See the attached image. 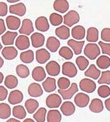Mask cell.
Returning a JSON list of instances; mask_svg holds the SVG:
<instances>
[{"label":"cell","instance_id":"6da1fadb","mask_svg":"<svg viewBox=\"0 0 110 122\" xmlns=\"http://www.w3.org/2000/svg\"><path fill=\"white\" fill-rule=\"evenodd\" d=\"M85 56L91 60H95L98 56H100V49L99 46L95 43H88L85 46L84 49Z\"/></svg>","mask_w":110,"mask_h":122},{"label":"cell","instance_id":"836d02e7","mask_svg":"<svg viewBox=\"0 0 110 122\" xmlns=\"http://www.w3.org/2000/svg\"><path fill=\"white\" fill-rule=\"evenodd\" d=\"M11 115V109L10 106L6 103L0 104V118L3 120L7 119Z\"/></svg>","mask_w":110,"mask_h":122},{"label":"cell","instance_id":"681fc988","mask_svg":"<svg viewBox=\"0 0 110 122\" xmlns=\"http://www.w3.org/2000/svg\"><path fill=\"white\" fill-rule=\"evenodd\" d=\"M8 91L5 87L0 86V101H5L8 96Z\"/></svg>","mask_w":110,"mask_h":122},{"label":"cell","instance_id":"9a60e30c","mask_svg":"<svg viewBox=\"0 0 110 122\" xmlns=\"http://www.w3.org/2000/svg\"><path fill=\"white\" fill-rule=\"evenodd\" d=\"M51 58V54L44 48L39 49L36 51V60L39 64H44Z\"/></svg>","mask_w":110,"mask_h":122},{"label":"cell","instance_id":"60d3db41","mask_svg":"<svg viewBox=\"0 0 110 122\" xmlns=\"http://www.w3.org/2000/svg\"><path fill=\"white\" fill-rule=\"evenodd\" d=\"M76 64L79 69L81 71H84L87 68L89 64V62L84 56H78L76 59Z\"/></svg>","mask_w":110,"mask_h":122},{"label":"cell","instance_id":"7402d4cb","mask_svg":"<svg viewBox=\"0 0 110 122\" xmlns=\"http://www.w3.org/2000/svg\"><path fill=\"white\" fill-rule=\"evenodd\" d=\"M18 35L16 31H6L1 36V40L5 46H10L14 43L15 39Z\"/></svg>","mask_w":110,"mask_h":122},{"label":"cell","instance_id":"277c9868","mask_svg":"<svg viewBox=\"0 0 110 122\" xmlns=\"http://www.w3.org/2000/svg\"><path fill=\"white\" fill-rule=\"evenodd\" d=\"M62 73L68 77L73 78L76 76L77 70L74 63L66 62L62 65Z\"/></svg>","mask_w":110,"mask_h":122},{"label":"cell","instance_id":"9f6ffc18","mask_svg":"<svg viewBox=\"0 0 110 122\" xmlns=\"http://www.w3.org/2000/svg\"><path fill=\"white\" fill-rule=\"evenodd\" d=\"M6 1L10 3H17V2L20 1V0H6Z\"/></svg>","mask_w":110,"mask_h":122},{"label":"cell","instance_id":"52a82bcc","mask_svg":"<svg viewBox=\"0 0 110 122\" xmlns=\"http://www.w3.org/2000/svg\"><path fill=\"white\" fill-rule=\"evenodd\" d=\"M34 31V27L32 21L29 19H25L23 20L22 24L19 30L20 34L26 36H29Z\"/></svg>","mask_w":110,"mask_h":122},{"label":"cell","instance_id":"ac0fdd59","mask_svg":"<svg viewBox=\"0 0 110 122\" xmlns=\"http://www.w3.org/2000/svg\"><path fill=\"white\" fill-rule=\"evenodd\" d=\"M84 43V41H76L74 39H70L67 42L68 45L73 49V51L74 52L75 55H79L82 52V48H83Z\"/></svg>","mask_w":110,"mask_h":122},{"label":"cell","instance_id":"b9f144b4","mask_svg":"<svg viewBox=\"0 0 110 122\" xmlns=\"http://www.w3.org/2000/svg\"><path fill=\"white\" fill-rule=\"evenodd\" d=\"M49 20L51 25L57 27L63 22V17L59 14L52 13L49 16Z\"/></svg>","mask_w":110,"mask_h":122},{"label":"cell","instance_id":"3957f363","mask_svg":"<svg viewBox=\"0 0 110 122\" xmlns=\"http://www.w3.org/2000/svg\"><path fill=\"white\" fill-rule=\"evenodd\" d=\"M79 88L81 91L87 93H92L95 91L97 86L95 81L89 78H83L79 82Z\"/></svg>","mask_w":110,"mask_h":122},{"label":"cell","instance_id":"1f68e13d","mask_svg":"<svg viewBox=\"0 0 110 122\" xmlns=\"http://www.w3.org/2000/svg\"><path fill=\"white\" fill-rule=\"evenodd\" d=\"M12 115L18 119L23 120L27 116V112L22 106H15L12 109Z\"/></svg>","mask_w":110,"mask_h":122},{"label":"cell","instance_id":"f546056e","mask_svg":"<svg viewBox=\"0 0 110 122\" xmlns=\"http://www.w3.org/2000/svg\"><path fill=\"white\" fill-rule=\"evenodd\" d=\"M86 40L90 43H95L98 40V30L95 27H90L87 31Z\"/></svg>","mask_w":110,"mask_h":122},{"label":"cell","instance_id":"f1b7e54d","mask_svg":"<svg viewBox=\"0 0 110 122\" xmlns=\"http://www.w3.org/2000/svg\"><path fill=\"white\" fill-rule=\"evenodd\" d=\"M101 71L94 64H91L87 70L84 72L85 76L91 78L94 80H97L100 76Z\"/></svg>","mask_w":110,"mask_h":122},{"label":"cell","instance_id":"30bf717a","mask_svg":"<svg viewBox=\"0 0 110 122\" xmlns=\"http://www.w3.org/2000/svg\"><path fill=\"white\" fill-rule=\"evenodd\" d=\"M15 44L17 48L20 51L26 50L30 46V41L29 38L24 35H21L17 36Z\"/></svg>","mask_w":110,"mask_h":122},{"label":"cell","instance_id":"f5cc1de1","mask_svg":"<svg viewBox=\"0 0 110 122\" xmlns=\"http://www.w3.org/2000/svg\"><path fill=\"white\" fill-rule=\"evenodd\" d=\"M6 122H20V121L15 119V118H11L6 121Z\"/></svg>","mask_w":110,"mask_h":122},{"label":"cell","instance_id":"5bb4252c","mask_svg":"<svg viewBox=\"0 0 110 122\" xmlns=\"http://www.w3.org/2000/svg\"><path fill=\"white\" fill-rule=\"evenodd\" d=\"M28 94L33 97H38L43 94V90L41 86L37 83H32L28 88Z\"/></svg>","mask_w":110,"mask_h":122},{"label":"cell","instance_id":"d6986e66","mask_svg":"<svg viewBox=\"0 0 110 122\" xmlns=\"http://www.w3.org/2000/svg\"><path fill=\"white\" fill-rule=\"evenodd\" d=\"M6 21L7 27L9 30H17L20 27V19L17 17L9 15L6 17Z\"/></svg>","mask_w":110,"mask_h":122},{"label":"cell","instance_id":"db71d44e","mask_svg":"<svg viewBox=\"0 0 110 122\" xmlns=\"http://www.w3.org/2000/svg\"><path fill=\"white\" fill-rule=\"evenodd\" d=\"M3 65H4V60L0 56V69L3 67Z\"/></svg>","mask_w":110,"mask_h":122},{"label":"cell","instance_id":"7bdbcfd3","mask_svg":"<svg viewBox=\"0 0 110 122\" xmlns=\"http://www.w3.org/2000/svg\"><path fill=\"white\" fill-rule=\"evenodd\" d=\"M98 96L102 98H106L110 95V88L106 85H101L98 89L97 91Z\"/></svg>","mask_w":110,"mask_h":122},{"label":"cell","instance_id":"4fadbf2b","mask_svg":"<svg viewBox=\"0 0 110 122\" xmlns=\"http://www.w3.org/2000/svg\"><path fill=\"white\" fill-rule=\"evenodd\" d=\"M35 27L38 31L46 32L48 31L50 28L48 19L44 16L38 17L35 21Z\"/></svg>","mask_w":110,"mask_h":122},{"label":"cell","instance_id":"f907efd6","mask_svg":"<svg viewBox=\"0 0 110 122\" xmlns=\"http://www.w3.org/2000/svg\"><path fill=\"white\" fill-rule=\"evenodd\" d=\"M6 30V26H5V23L4 20L2 19H0V35L5 33Z\"/></svg>","mask_w":110,"mask_h":122},{"label":"cell","instance_id":"f35d334b","mask_svg":"<svg viewBox=\"0 0 110 122\" xmlns=\"http://www.w3.org/2000/svg\"><path fill=\"white\" fill-rule=\"evenodd\" d=\"M59 55L66 60H70L73 58V52L68 46H63L58 51Z\"/></svg>","mask_w":110,"mask_h":122},{"label":"cell","instance_id":"bcb514c9","mask_svg":"<svg viewBox=\"0 0 110 122\" xmlns=\"http://www.w3.org/2000/svg\"><path fill=\"white\" fill-rule=\"evenodd\" d=\"M98 45L102 51V53L104 54H107L110 56V43H104L103 41L98 42Z\"/></svg>","mask_w":110,"mask_h":122},{"label":"cell","instance_id":"5b68a950","mask_svg":"<svg viewBox=\"0 0 110 122\" xmlns=\"http://www.w3.org/2000/svg\"><path fill=\"white\" fill-rule=\"evenodd\" d=\"M78 92V87L77 84L75 83H73L68 89L62 90L58 89V92L62 96V98L64 100L71 99L73 97V96Z\"/></svg>","mask_w":110,"mask_h":122},{"label":"cell","instance_id":"680465c9","mask_svg":"<svg viewBox=\"0 0 110 122\" xmlns=\"http://www.w3.org/2000/svg\"><path fill=\"white\" fill-rule=\"evenodd\" d=\"M3 48V46L1 45V41H0V51L1 50V49Z\"/></svg>","mask_w":110,"mask_h":122},{"label":"cell","instance_id":"ffe728a7","mask_svg":"<svg viewBox=\"0 0 110 122\" xmlns=\"http://www.w3.org/2000/svg\"><path fill=\"white\" fill-rule=\"evenodd\" d=\"M60 110L65 116L69 117L74 114L76 107L72 102L65 101L61 105Z\"/></svg>","mask_w":110,"mask_h":122},{"label":"cell","instance_id":"8d00e7d4","mask_svg":"<svg viewBox=\"0 0 110 122\" xmlns=\"http://www.w3.org/2000/svg\"><path fill=\"white\" fill-rule=\"evenodd\" d=\"M16 73L21 78H26L30 75V70L25 65L19 64L16 67Z\"/></svg>","mask_w":110,"mask_h":122},{"label":"cell","instance_id":"8fae6325","mask_svg":"<svg viewBox=\"0 0 110 122\" xmlns=\"http://www.w3.org/2000/svg\"><path fill=\"white\" fill-rule=\"evenodd\" d=\"M24 100L23 93L19 90H14L9 93L8 102L11 105H16L20 104Z\"/></svg>","mask_w":110,"mask_h":122},{"label":"cell","instance_id":"7dc6e473","mask_svg":"<svg viewBox=\"0 0 110 122\" xmlns=\"http://www.w3.org/2000/svg\"><path fill=\"white\" fill-rule=\"evenodd\" d=\"M101 38L103 41L110 42V28H105L101 30Z\"/></svg>","mask_w":110,"mask_h":122},{"label":"cell","instance_id":"484cf974","mask_svg":"<svg viewBox=\"0 0 110 122\" xmlns=\"http://www.w3.org/2000/svg\"><path fill=\"white\" fill-rule=\"evenodd\" d=\"M42 86L44 91L47 92H51L55 91L57 88L56 80L54 78L48 77L43 82Z\"/></svg>","mask_w":110,"mask_h":122},{"label":"cell","instance_id":"6f0895ef","mask_svg":"<svg viewBox=\"0 0 110 122\" xmlns=\"http://www.w3.org/2000/svg\"><path fill=\"white\" fill-rule=\"evenodd\" d=\"M23 122H35L33 120H32L31 118H27L25 120H24Z\"/></svg>","mask_w":110,"mask_h":122},{"label":"cell","instance_id":"c3c4849f","mask_svg":"<svg viewBox=\"0 0 110 122\" xmlns=\"http://www.w3.org/2000/svg\"><path fill=\"white\" fill-rule=\"evenodd\" d=\"M8 14V5L4 2H0V17L6 16Z\"/></svg>","mask_w":110,"mask_h":122},{"label":"cell","instance_id":"603a6c76","mask_svg":"<svg viewBox=\"0 0 110 122\" xmlns=\"http://www.w3.org/2000/svg\"><path fill=\"white\" fill-rule=\"evenodd\" d=\"M31 75L34 81L38 82L43 81L46 77V73L44 69L41 66H38L34 68L32 71Z\"/></svg>","mask_w":110,"mask_h":122},{"label":"cell","instance_id":"7c38bea8","mask_svg":"<svg viewBox=\"0 0 110 122\" xmlns=\"http://www.w3.org/2000/svg\"><path fill=\"white\" fill-rule=\"evenodd\" d=\"M27 12L25 5L22 3H19L9 6V12L20 17L25 15Z\"/></svg>","mask_w":110,"mask_h":122},{"label":"cell","instance_id":"e0dca14e","mask_svg":"<svg viewBox=\"0 0 110 122\" xmlns=\"http://www.w3.org/2000/svg\"><path fill=\"white\" fill-rule=\"evenodd\" d=\"M31 41L34 48H40L44 45L45 36L42 33L35 32L31 35Z\"/></svg>","mask_w":110,"mask_h":122},{"label":"cell","instance_id":"cb8c5ba5","mask_svg":"<svg viewBox=\"0 0 110 122\" xmlns=\"http://www.w3.org/2000/svg\"><path fill=\"white\" fill-rule=\"evenodd\" d=\"M46 45V48L51 52H55L60 46V42L55 36H50L47 40Z\"/></svg>","mask_w":110,"mask_h":122},{"label":"cell","instance_id":"816d5d0a","mask_svg":"<svg viewBox=\"0 0 110 122\" xmlns=\"http://www.w3.org/2000/svg\"><path fill=\"white\" fill-rule=\"evenodd\" d=\"M105 106L106 109H107V110H108L109 112H110V97L107 99L106 100H105Z\"/></svg>","mask_w":110,"mask_h":122},{"label":"cell","instance_id":"f6af8a7d","mask_svg":"<svg viewBox=\"0 0 110 122\" xmlns=\"http://www.w3.org/2000/svg\"><path fill=\"white\" fill-rule=\"evenodd\" d=\"M98 84L110 85V71H103L101 72V76L98 80Z\"/></svg>","mask_w":110,"mask_h":122},{"label":"cell","instance_id":"e575fe53","mask_svg":"<svg viewBox=\"0 0 110 122\" xmlns=\"http://www.w3.org/2000/svg\"><path fill=\"white\" fill-rule=\"evenodd\" d=\"M20 59L21 61L25 64H30L34 61V52L32 50L24 51L21 52L20 55Z\"/></svg>","mask_w":110,"mask_h":122},{"label":"cell","instance_id":"d590c367","mask_svg":"<svg viewBox=\"0 0 110 122\" xmlns=\"http://www.w3.org/2000/svg\"><path fill=\"white\" fill-rule=\"evenodd\" d=\"M19 83V81L17 78L14 75H8L5 78V85L8 89H14L17 86Z\"/></svg>","mask_w":110,"mask_h":122},{"label":"cell","instance_id":"4dcf8cb0","mask_svg":"<svg viewBox=\"0 0 110 122\" xmlns=\"http://www.w3.org/2000/svg\"><path fill=\"white\" fill-rule=\"evenodd\" d=\"M62 120V115L58 110H51L47 115L48 122H60Z\"/></svg>","mask_w":110,"mask_h":122},{"label":"cell","instance_id":"8992f818","mask_svg":"<svg viewBox=\"0 0 110 122\" xmlns=\"http://www.w3.org/2000/svg\"><path fill=\"white\" fill-rule=\"evenodd\" d=\"M62 98L60 96L57 94H51L47 97L46 100V106L50 109L58 108L61 106Z\"/></svg>","mask_w":110,"mask_h":122},{"label":"cell","instance_id":"ee69618b","mask_svg":"<svg viewBox=\"0 0 110 122\" xmlns=\"http://www.w3.org/2000/svg\"><path fill=\"white\" fill-rule=\"evenodd\" d=\"M57 85L60 89H67L70 86V81L67 78L60 77L57 81Z\"/></svg>","mask_w":110,"mask_h":122},{"label":"cell","instance_id":"9c48e42d","mask_svg":"<svg viewBox=\"0 0 110 122\" xmlns=\"http://www.w3.org/2000/svg\"><path fill=\"white\" fill-rule=\"evenodd\" d=\"M46 70L50 76H58L60 72V66L55 61H49L46 66Z\"/></svg>","mask_w":110,"mask_h":122},{"label":"cell","instance_id":"d6a6232c","mask_svg":"<svg viewBox=\"0 0 110 122\" xmlns=\"http://www.w3.org/2000/svg\"><path fill=\"white\" fill-rule=\"evenodd\" d=\"M25 107L26 110L30 114H32L38 109L39 107V102L35 99H29L25 102Z\"/></svg>","mask_w":110,"mask_h":122},{"label":"cell","instance_id":"2e32d148","mask_svg":"<svg viewBox=\"0 0 110 122\" xmlns=\"http://www.w3.org/2000/svg\"><path fill=\"white\" fill-rule=\"evenodd\" d=\"M2 55L6 60H13L18 55V51L14 46H6L2 50Z\"/></svg>","mask_w":110,"mask_h":122},{"label":"cell","instance_id":"ab89813d","mask_svg":"<svg viewBox=\"0 0 110 122\" xmlns=\"http://www.w3.org/2000/svg\"><path fill=\"white\" fill-rule=\"evenodd\" d=\"M47 113V110L44 107L39 108L33 115V118L36 122H44L46 120V115Z\"/></svg>","mask_w":110,"mask_h":122},{"label":"cell","instance_id":"ba28073f","mask_svg":"<svg viewBox=\"0 0 110 122\" xmlns=\"http://www.w3.org/2000/svg\"><path fill=\"white\" fill-rule=\"evenodd\" d=\"M90 97L87 94L83 93V92H79L77 93L74 97V101L75 104L77 107L81 108H84L88 106L89 103Z\"/></svg>","mask_w":110,"mask_h":122},{"label":"cell","instance_id":"44dd1931","mask_svg":"<svg viewBox=\"0 0 110 122\" xmlns=\"http://www.w3.org/2000/svg\"><path fill=\"white\" fill-rule=\"evenodd\" d=\"M69 7L70 5L67 0H55L53 4L54 10L62 14L67 12Z\"/></svg>","mask_w":110,"mask_h":122},{"label":"cell","instance_id":"4316f807","mask_svg":"<svg viewBox=\"0 0 110 122\" xmlns=\"http://www.w3.org/2000/svg\"><path fill=\"white\" fill-rule=\"evenodd\" d=\"M104 107L101 100L98 98H95L92 99L89 106V109L91 112L94 113H100L103 110Z\"/></svg>","mask_w":110,"mask_h":122},{"label":"cell","instance_id":"d4e9b609","mask_svg":"<svg viewBox=\"0 0 110 122\" xmlns=\"http://www.w3.org/2000/svg\"><path fill=\"white\" fill-rule=\"evenodd\" d=\"M72 36L74 40H81L85 38L86 30L82 25H76L72 30Z\"/></svg>","mask_w":110,"mask_h":122},{"label":"cell","instance_id":"7a4b0ae2","mask_svg":"<svg viewBox=\"0 0 110 122\" xmlns=\"http://www.w3.org/2000/svg\"><path fill=\"white\" fill-rule=\"evenodd\" d=\"M63 22L66 26L68 27H73L79 22L80 15L76 10H71L63 16Z\"/></svg>","mask_w":110,"mask_h":122},{"label":"cell","instance_id":"74e56055","mask_svg":"<svg viewBox=\"0 0 110 122\" xmlns=\"http://www.w3.org/2000/svg\"><path fill=\"white\" fill-rule=\"evenodd\" d=\"M97 65L101 69H108L110 66V58L106 56H101L97 59Z\"/></svg>","mask_w":110,"mask_h":122},{"label":"cell","instance_id":"83f0119b","mask_svg":"<svg viewBox=\"0 0 110 122\" xmlns=\"http://www.w3.org/2000/svg\"><path fill=\"white\" fill-rule=\"evenodd\" d=\"M55 35L60 40H67L70 36V30L68 27L65 25H62L58 27L55 29Z\"/></svg>","mask_w":110,"mask_h":122},{"label":"cell","instance_id":"11a10c76","mask_svg":"<svg viewBox=\"0 0 110 122\" xmlns=\"http://www.w3.org/2000/svg\"><path fill=\"white\" fill-rule=\"evenodd\" d=\"M3 80H4V75L1 72H0V84L3 83Z\"/></svg>","mask_w":110,"mask_h":122}]
</instances>
